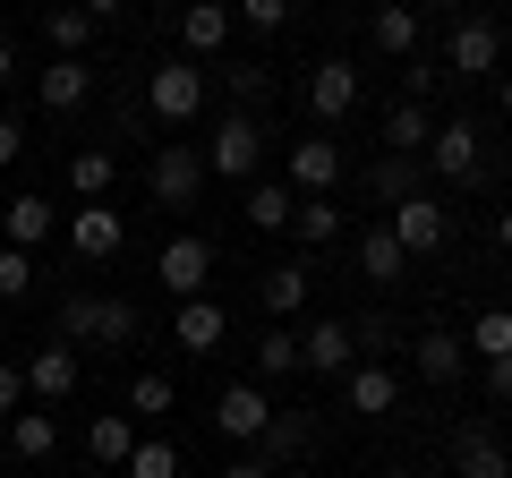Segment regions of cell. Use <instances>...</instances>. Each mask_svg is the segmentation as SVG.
I'll use <instances>...</instances> for the list:
<instances>
[{"label": "cell", "mask_w": 512, "mask_h": 478, "mask_svg": "<svg viewBox=\"0 0 512 478\" xmlns=\"http://www.w3.org/2000/svg\"><path fill=\"white\" fill-rule=\"evenodd\" d=\"M171 333H180V350H222L231 342V316H222V299H180Z\"/></svg>", "instance_id": "obj_20"}, {"label": "cell", "mask_w": 512, "mask_h": 478, "mask_svg": "<svg viewBox=\"0 0 512 478\" xmlns=\"http://www.w3.org/2000/svg\"><path fill=\"white\" fill-rule=\"evenodd\" d=\"M444 69H453V77H495V69H504V35H495V18H461L453 43H444Z\"/></svg>", "instance_id": "obj_8"}, {"label": "cell", "mask_w": 512, "mask_h": 478, "mask_svg": "<svg viewBox=\"0 0 512 478\" xmlns=\"http://www.w3.org/2000/svg\"><path fill=\"white\" fill-rule=\"evenodd\" d=\"M461 342H470V359H512V308H478Z\"/></svg>", "instance_id": "obj_32"}, {"label": "cell", "mask_w": 512, "mask_h": 478, "mask_svg": "<svg viewBox=\"0 0 512 478\" xmlns=\"http://www.w3.org/2000/svg\"><path fill=\"white\" fill-rule=\"evenodd\" d=\"M495 94H504V120H512V69H504V77H495Z\"/></svg>", "instance_id": "obj_48"}, {"label": "cell", "mask_w": 512, "mask_h": 478, "mask_svg": "<svg viewBox=\"0 0 512 478\" xmlns=\"http://www.w3.org/2000/svg\"><path fill=\"white\" fill-rule=\"evenodd\" d=\"M402 86H410L402 103H427V86H436V69H427V60H410V69H402Z\"/></svg>", "instance_id": "obj_43"}, {"label": "cell", "mask_w": 512, "mask_h": 478, "mask_svg": "<svg viewBox=\"0 0 512 478\" xmlns=\"http://www.w3.org/2000/svg\"><path fill=\"white\" fill-rule=\"evenodd\" d=\"M384 478H419V470H384Z\"/></svg>", "instance_id": "obj_49"}, {"label": "cell", "mask_w": 512, "mask_h": 478, "mask_svg": "<svg viewBox=\"0 0 512 478\" xmlns=\"http://www.w3.org/2000/svg\"><path fill=\"white\" fill-rule=\"evenodd\" d=\"M367 188H376V197H384V205H402V197H410V188H427V180H419V154H384V163H376V171H367Z\"/></svg>", "instance_id": "obj_34"}, {"label": "cell", "mask_w": 512, "mask_h": 478, "mask_svg": "<svg viewBox=\"0 0 512 478\" xmlns=\"http://www.w3.org/2000/svg\"><path fill=\"white\" fill-rule=\"evenodd\" d=\"M69 248H77V265H103V257H120V248H128V222H120V205H77V214H69Z\"/></svg>", "instance_id": "obj_9"}, {"label": "cell", "mask_w": 512, "mask_h": 478, "mask_svg": "<svg viewBox=\"0 0 512 478\" xmlns=\"http://www.w3.org/2000/svg\"><path fill=\"white\" fill-rule=\"evenodd\" d=\"M197 154H205V180H256V163H265V120L256 111H222V129Z\"/></svg>", "instance_id": "obj_2"}, {"label": "cell", "mask_w": 512, "mask_h": 478, "mask_svg": "<svg viewBox=\"0 0 512 478\" xmlns=\"http://www.w3.org/2000/svg\"><path fill=\"white\" fill-rule=\"evenodd\" d=\"M308 436H316L308 410H274V419H265V436H256V461H291V453H308Z\"/></svg>", "instance_id": "obj_26"}, {"label": "cell", "mask_w": 512, "mask_h": 478, "mask_svg": "<svg viewBox=\"0 0 512 478\" xmlns=\"http://www.w3.org/2000/svg\"><path fill=\"white\" fill-rule=\"evenodd\" d=\"M231 35H239L231 0H188V9H180V43H188V60H214V52H231Z\"/></svg>", "instance_id": "obj_10"}, {"label": "cell", "mask_w": 512, "mask_h": 478, "mask_svg": "<svg viewBox=\"0 0 512 478\" xmlns=\"http://www.w3.org/2000/svg\"><path fill=\"white\" fill-rule=\"evenodd\" d=\"M154 282H163L171 299H205V282H214V239H171L163 257H154Z\"/></svg>", "instance_id": "obj_7"}, {"label": "cell", "mask_w": 512, "mask_h": 478, "mask_svg": "<svg viewBox=\"0 0 512 478\" xmlns=\"http://www.w3.org/2000/svg\"><path fill=\"white\" fill-rule=\"evenodd\" d=\"M18 146H26V137H18V120H0V171L18 163Z\"/></svg>", "instance_id": "obj_44"}, {"label": "cell", "mask_w": 512, "mask_h": 478, "mask_svg": "<svg viewBox=\"0 0 512 478\" xmlns=\"http://www.w3.org/2000/svg\"><path fill=\"white\" fill-rule=\"evenodd\" d=\"M77 9H86V18H94V26H103V18H120L128 0H77Z\"/></svg>", "instance_id": "obj_45"}, {"label": "cell", "mask_w": 512, "mask_h": 478, "mask_svg": "<svg viewBox=\"0 0 512 478\" xmlns=\"http://www.w3.org/2000/svg\"><path fill=\"white\" fill-rule=\"evenodd\" d=\"M291 231L308 239V248H333V239H342V205H333V197H299L291 205Z\"/></svg>", "instance_id": "obj_31"}, {"label": "cell", "mask_w": 512, "mask_h": 478, "mask_svg": "<svg viewBox=\"0 0 512 478\" xmlns=\"http://www.w3.org/2000/svg\"><path fill=\"white\" fill-rule=\"evenodd\" d=\"M265 419H274V402H265V385H222V393H214V427H222V436L256 444V436H265Z\"/></svg>", "instance_id": "obj_16"}, {"label": "cell", "mask_w": 512, "mask_h": 478, "mask_svg": "<svg viewBox=\"0 0 512 478\" xmlns=\"http://www.w3.org/2000/svg\"><path fill=\"white\" fill-rule=\"evenodd\" d=\"M350 359H359V342H350V316H316V325L299 333V368H308V376H342Z\"/></svg>", "instance_id": "obj_11"}, {"label": "cell", "mask_w": 512, "mask_h": 478, "mask_svg": "<svg viewBox=\"0 0 512 478\" xmlns=\"http://www.w3.org/2000/svg\"><path fill=\"white\" fill-rule=\"evenodd\" d=\"M146 103H154V120L188 129V120L205 111V69H197V60H154V69H146Z\"/></svg>", "instance_id": "obj_4"}, {"label": "cell", "mask_w": 512, "mask_h": 478, "mask_svg": "<svg viewBox=\"0 0 512 478\" xmlns=\"http://www.w3.org/2000/svg\"><path fill=\"white\" fill-rule=\"evenodd\" d=\"M410 359H419L427 385H461V368H470V342H461L453 325H419V333H410Z\"/></svg>", "instance_id": "obj_12"}, {"label": "cell", "mask_w": 512, "mask_h": 478, "mask_svg": "<svg viewBox=\"0 0 512 478\" xmlns=\"http://www.w3.org/2000/svg\"><path fill=\"white\" fill-rule=\"evenodd\" d=\"M427 171H436L444 188H478V180H487V129H478V120H436V137H427Z\"/></svg>", "instance_id": "obj_3"}, {"label": "cell", "mask_w": 512, "mask_h": 478, "mask_svg": "<svg viewBox=\"0 0 512 478\" xmlns=\"http://www.w3.org/2000/svg\"><path fill=\"white\" fill-rule=\"evenodd\" d=\"M9 410H26V368L18 359H0V419H9Z\"/></svg>", "instance_id": "obj_41"}, {"label": "cell", "mask_w": 512, "mask_h": 478, "mask_svg": "<svg viewBox=\"0 0 512 478\" xmlns=\"http://www.w3.org/2000/svg\"><path fill=\"white\" fill-rule=\"evenodd\" d=\"M256 376H299V333L291 325H274L256 342Z\"/></svg>", "instance_id": "obj_36"}, {"label": "cell", "mask_w": 512, "mask_h": 478, "mask_svg": "<svg viewBox=\"0 0 512 478\" xmlns=\"http://www.w3.org/2000/svg\"><path fill=\"white\" fill-rule=\"evenodd\" d=\"M9 453L18 461H52L60 453V419L52 410H9Z\"/></svg>", "instance_id": "obj_23"}, {"label": "cell", "mask_w": 512, "mask_h": 478, "mask_svg": "<svg viewBox=\"0 0 512 478\" xmlns=\"http://www.w3.org/2000/svg\"><path fill=\"white\" fill-rule=\"evenodd\" d=\"M359 274L367 282H410V257H402V239L384 231V222H376V231H359Z\"/></svg>", "instance_id": "obj_27"}, {"label": "cell", "mask_w": 512, "mask_h": 478, "mask_svg": "<svg viewBox=\"0 0 512 478\" xmlns=\"http://www.w3.org/2000/svg\"><path fill=\"white\" fill-rule=\"evenodd\" d=\"M128 444H137V419H128V410H103V419L86 427V453L103 461V470H120V461H128Z\"/></svg>", "instance_id": "obj_30"}, {"label": "cell", "mask_w": 512, "mask_h": 478, "mask_svg": "<svg viewBox=\"0 0 512 478\" xmlns=\"http://www.w3.org/2000/svg\"><path fill=\"white\" fill-rule=\"evenodd\" d=\"M171 402H180V385H171V376H154V368L137 376V385H128V410H146V419H163Z\"/></svg>", "instance_id": "obj_39"}, {"label": "cell", "mask_w": 512, "mask_h": 478, "mask_svg": "<svg viewBox=\"0 0 512 478\" xmlns=\"http://www.w3.org/2000/svg\"><path fill=\"white\" fill-rule=\"evenodd\" d=\"M453 478H512V453L495 444V427H461L453 436Z\"/></svg>", "instance_id": "obj_19"}, {"label": "cell", "mask_w": 512, "mask_h": 478, "mask_svg": "<svg viewBox=\"0 0 512 478\" xmlns=\"http://www.w3.org/2000/svg\"><path fill=\"white\" fill-rule=\"evenodd\" d=\"M384 231L402 239V257H410V265H419V257H436L444 239H453V214H444V205H436V197H427V188H410V197H402V205H393V222H384Z\"/></svg>", "instance_id": "obj_5"}, {"label": "cell", "mask_w": 512, "mask_h": 478, "mask_svg": "<svg viewBox=\"0 0 512 478\" xmlns=\"http://www.w3.org/2000/svg\"><path fill=\"white\" fill-rule=\"evenodd\" d=\"M487 402L512 410V359H487Z\"/></svg>", "instance_id": "obj_42"}, {"label": "cell", "mask_w": 512, "mask_h": 478, "mask_svg": "<svg viewBox=\"0 0 512 478\" xmlns=\"http://www.w3.org/2000/svg\"><path fill=\"white\" fill-rule=\"evenodd\" d=\"M111 180H120L111 146H77V154H69V188H77V205H103V197H111Z\"/></svg>", "instance_id": "obj_25"}, {"label": "cell", "mask_w": 512, "mask_h": 478, "mask_svg": "<svg viewBox=\"0 0 512 478\" xmlns=\"http://www.w3.org/2000/svg\"><path fill=\"white\" fill-rule=\"evenodd\" d=\"M393 402H402V376H393V368H376V359H350V368H342V410L384 419Z\"/></svg>", "instance_id": "obj_14"}, {"label": "cell", "mask_w": 512, "mask_h": 478, "mask_svg": "<svg viewBox=\"0 0 512 478\" xmlns=\"http://www.w3.org/2000/svg\"><path fill=\"white\" fill-rule=\"evenodd\" d=\"M35 94H43V111H86L94 69H86V60H69V52H52V69L35 77Z\"/></svg>", "instance_id": "obj_18"}, {"label": "cell", "mask_w": 512, "mask_h": 478, "mask_svg": "<svg viewBox=\"0 0 512 478\" xmlns=\"http://www.w3.org/2000/svg\"><path fill=\"white\" fill-rule=\"evenodd\" d=\"M231 18L256 26V35H282V26L299 18V0H231Z\"/></svg>", "instance_id": "obj_37"}, {"label": "cell", "mask_w": 512, "mask_h": 478, "mask_svg": "<svg viewBox=\"0 0 512 478\" xmlns=\"http://www.w3.org/2000/svg\"><path fill=\"white\" fill-rule=\"evenodd\" d=\"M495 248H504V257H512V205H504V214H495Z\"/></svg>", "instance_id": "obj_46"}, {"label": "cell", "mask_w": 512, "mask_h": 478, "mask_svg": "<svg viewBox=\"0 0 512 478\" xmlns=\"http://www.w3.org/2000/svg\"><path fill=\"white\" fill-rule=\"evenodd\" d=\"M367 35H376V52L410 60L419 52V9H410V0H376V26H367Z\"/></svg>", "instance_id": "obj_24"}, {"label": "cell", "mask_w": 512, "mask_h": 478, "mask_svg": "<svg viewBox=\"0 0 512 478\" xmlns=\"http://www.w3.org/2000/svg\"><path fill=\"white\" fill-rule=\"evenodd\" d=\"M120 470H128V478H180V444H163V436H137Z\"/></svg>", "instance_id": "obj_35"}, {"label": "cell", "mask_w": 512, "mask_h": 478, "mask_svg": "<svg viewBox=\"0 0 512 478\" xmlns=\"http://www.w3.org/2000/svg\"><path fill=\"white\" fill-rule=\"evenodd\" d=\"M342 180V146L333 137H291V197H333Z\"/></svg>", "instance_id": "obj_15"}, {"label": "cell", "mask_w": 512, "mask_h": 478, "mask_svg": "<svg viewBox=\"0 0 512 478\" xmlns=\"http://www.w3.org/2000/svg\"><path fill=\"white\" fill-rule=\"evenodd\" d=\"M26 291H35V257H26V248H0V308L26 299Z\"/></svg>", "instance_id": "obj_40"}, {"label": "cell", "mask_w": 512, "mask_h": 478, "mask_svg": "<svg viewBox=\"0 0 512 478\" xmlns=\"http://www.w3.org/2000/svg\"><path fill=\"white\" fill-rule=\"evenodd\" d=\"M26 393H35V402H69V393H77V350L69 342H43L35 359H26Z\"/></svg>", "instance_id": "obj_17"}, {"label": "cell", "mask_w": 512, "mask_h": 478, "mask_svg": "<svg viewBox=\"0 0 512 478\" xmlns=\"http://www.w3.org/2000/svg\"><path fill=\"white\" fill-rule=\"evenodd\" d=\"M291 180H248V205H239V214L256 222V231H291Z\"/></svg>", "instance_id": "obj_29"}, {"label": "cell", "mask_w": 512, "mask_h": 478, "mask_svg": "<svg viewBox=\"0 0 512 478\" xmlns=\"http://www.w3.org/2000/svg\"><path fill=\"white\" fill-rule=\"evenodd\" d=\"M256 299H265V316H274V325H291V316L308 308V265H265Z\"/></svg>", "instance_id": "obj_22"}, {"label": "cell", "mask_w": 512, "mask_h": 478, "mask_svg": "<svg viewBox=\"0 0 512 478\" xmlns=\"http://www.w3.org/2000/svg\"><path fill=\"white\" fill-rule=\"evenodd\" d=\"M0 231H9V248L35 257V239H52L60 214H52V197H9V205H0Z\"/></svg>", "instance_id": "obj_21"}, {"label": "cell", "mask_w": 512, "mask_h": 478, "mask_svg": "<svg viewBox=\"0 0 512 478\" xmlns=\"http://www.w3.org/2000/svg\"><path fill=\"white\" fill-rule=\"evenodd\" d=\"M222 77H231L239 111H256V103H265V94H274V77H265V60H222Z\"/></svg>", "instance_id": "obj_38"}, {"label": "cell", "mask_w": 512, "mask_h": 478, "mask_svg": "<svg viewBox=\"0 0 512 478\" xmlns=\"http://www.w3.org/2000/svg\"><path fill=\"white\" fill-rule=\"evenodd\" d=\"M43 35H52V52L86 60V43H94V18H86V9H77V0H60L52 18H43Z\"/></svg>", "instance_id": "obj_33"}, {"label": "cell", "mask_w": 512, "mask_h": 478, "mask_svg": "<svg viewBox=\"0 0 512 478\" xmlns=\"http://www.w3.org/2000/svg\"><path fill=\"white\" fill-rule=\"evenodd\" d=\"M9 77H18V52H9V43H0V86H9Z\"/></svg>", "instance_id": "obj_47"}, {"label": "cell", "mask_w": 512, "mask_h": 478, "mask_svg": "<svg viewBox=\"0 0 512 478\" xmlns=\"http://www.w3.org/2000/svg\"><path fill=\"white\" fill-rule=\"evenodd\" d=\"M427 137H436L427 103H393L384 111V154H427Z\"/></svg>", "instance_id": "obj_28"}, {"label": "cell", "mask_w": 512, "mask_h": 478, "mask_svg": "<svg viewBox=\"0 0 512 478\" xmlns=\"http://www.w3.org/2000/svg\"><path fill=\"white\" fill-rule=\"evenodd\" d=\"M146 188H154V205H197V188H205V154L197 146H154V163H146Z\"/></svg>", "instance_id": "obj_6"}, {"label": "cell", "mask_w": 512, "mask_h": 478, "mask_svg": "<svg viewBox=\"0 0 512 478\" xmlns=\"http://www.w3.org/2000/svg\"><path fill=\"white\" fill-rule=\"evenodd\" d=\"M60 333H69V342L120 350V342L146 333V316H137V299H86V291H69V299H60Z\"/></svg>", "instance_id": "obj_1"}, {"label": "cell", "mask_w": 512, "mask_h": 478, "mask_svg": "<svg viewBox=\"0 0 512 478\" xmlns=\"http://www.w3.org/2000/svg\"><path fill=\"white\" fill-rule=\"evenodd\" d=\"M308 111L316 120H350L359 111V60H316L308 69Z\"/></svg>", "instance_id": "obj_13"}]
</instances>
